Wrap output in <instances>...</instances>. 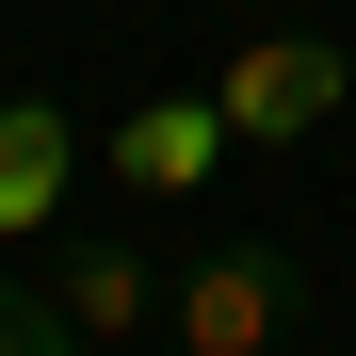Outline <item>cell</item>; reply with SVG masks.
I'll return each instance as SVG.
<instances>
[{"label": "cell", "instance_id": "obj_1", "mask_svg": "<svg viewBox=\"0 0 356 356\" xmlns=\"http://www.w3.org/2000/svg\"><path fill=\"white\" fill-rule=\"evenodd\" d=\"M340 97H356V49H340V33H243V49H227V81H211L227 146H308Z\"/></svg>", "mask_w": 356, "mask_h": 356}, {"label": "cell", "instance_id": "obj_2", "mask_svg": "<svg viewBox=\"0 0 356 356\" xmlns=\"http://www.w3.org/2000/svg\"><path fill=\"white\" fill-rule=\"evenodd\" d=\"M291 308H308V259H291V243H211V259H178V275H162L178 356H259Z\"/></svg>", "mask_w": 356, "mask_h": 356}, {"label": "cell", "instance_id": "obj_3", "mask_svg": "<svg viewBox=\"0 0 356 356\" xmlns=\"http://www.w3.org/2000/svg\"><path fill=\"white\" fill-rule=\"evenodd\" d=\"M49 291H65V324H81V340L162 324V259L130 243V227H65V243H49Z\"/></svg>", "mask_w": 356, "mask_h": 356}, {"label": "cell", "instance_id": "obj_4", "mask_svg": "<svg viewBox=\"0 0 356 356\" xmlns=\"http://www.w3.org/2000/svg\"><path fill=\"white\" fill-rule=\"evenodd\" d=\"M65 178H81V113L0 97V243H33V227L65 211Z\"/></svg>", "mask_w": 356, "mask_h": 356}, {"label": "cell", "instance_id": "obj_5", "mask_svg": "<svg viewBox=\"0 0 356 356\" xmlns=\"http://www.w3.org/2000/svg\"><path fill=\"white\" fill-rule=\"evenodd\" d=\"M211 162H227V113L211 97H146L130 130H113V178H130V195H195Z\"/></svg>", "mask_w": 356, "mask_h": 356}, {"label": "cell", "instance_id": "obj_6", "mask_svg": "<svg viewBox=\"0 0 356 356\" xmlns=\"http://www.w3.org/2000/svg\"><path fill=\"white\" fill-rule=\"evenodd\" d=\"M0 356H97V340L65 324V291H49V275H0Z\"/></svg>", "mask_w": 356, "mask_h": 356}]
</instances>
